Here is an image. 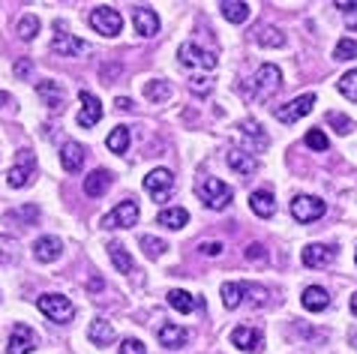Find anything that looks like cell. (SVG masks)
I'll return each instance as SVG.
<instances>
[{
	"label": "cell",
	"mask_w": 357,
	"mask_h": 354,
	"mask_svg": "<svg viewBox=\"0 0 357 354\" xmlns=\"http://www.w3.org/2000/svg\"><path fill=\"white\" fill-rule=\"evenodd\" d=\"M195 192L211 210H225L228 204H231V186L222 183L220 177H204V180H198Z\"/></svg>",
	"instance_id": "6da1fadb"
},
{
	"label": "cell",
	"mask_w": 357,
	"mask_h": 354,
	"mask_svg": "<svg viewBox=\"0 0 357 354\" xmlns=\"http://www.w3.org/2000/svg\"><path fill=\"white\" fill-rule=\"evenodd\" d=\"M36 307L45 318H52L57 324H66V321L75 318V303L69 298H63V294H39Z\"/></svg>",
	"instance_id": "7a4b0ae2"
},
{
	"label": "cell",
	"mask_w": 357,
	"mask_h": 354,
	"mask_svg": "<svg viewBox=\"0 0 357 354\" xmlns=\"http://www.w3.org/2000/svg\"><path fill=\"white\" fill-rule=\"evenodd\" d=\"M138 222V204L132 199H126L121 204H114L112 210H108L102 220H99V229L105 231H114V229H132Z\"/></svg>",
	"instance_id": "3957f363"
},
{
	"label": "cell",
	"mask_w": 357,
	"mask_h": 354,
	"mask_svg": "<svg viewBox=\"0 0 357 354\" xmlns=\"http://www.w3.org/2000/svg\"><path fill=\"white\" fill-rule=\"evenodd\" d=\"M177 61H181L186 70H216V63H220L213 52H204V48L195 43H183L177 48Z\"/></svg>",
	"instance_id": "277c9868"
},
{
	"label": "cell",
	"mask_w": 357,
	"mask_h": 354,
	"mask_svg": "<svg viewBox=\"0 0 357 354\" xmlns=\"http://www.w3.org/2000/svg\"><path fill=\"white\" fill-rule=\"evenodd\" d=\"M144 190H147V195H151L156 204L168 201V199H172V192H174V174L168 169H153L151 174L144 177Z\"/></svg>",
	"instance_id": "5b68a950"
},
{
	"label": "cell",
	"mask_w": 357,
	"mask_h": 354,
	"mask_svg": "<svg viewBox=\"0 0 357 354\" xmlns=\"http://www.w3.org/2000/svg\"><path fill=\"white\" fill-rule=\"evenodd\" d=\"M33 171H36V160L31 151H18L15 156V165L6 171V183L13 186V190H22V186H27L33 180Z\"/></svg>",
	"instance_id": "8992f818"
},
{
	"label": "cell",
	"mask_w": 357,
	"mask_h": 354,
	"mask_svg": "<svg viewBox=\"0 0 357 354\" xmlns=\"http://www.w3.org/2000/svg\"><path fill=\"white\" fill-rule=\"evenodd\" d=\"M91 27L102 36H117L123 31V15L114 6H96L91 13Z\"/></svg>",
	"instance_id": "52a82bcc"
},
{
	"label": "cell",
	"mask_w": 357,
	"mask_h": 354,
	"mask_svg": "<svg viewBox=\"0 0 357 354\" xmlns=\"http://www.w3.org/2000/svg\"><path fill=\"white\" fill-rule=\"evenodd\" d=\"M280 84H282L280 66L264 63V66H259V72H255V78H252V91H246V96H271L273 91H280Z\"/></svg>",
	"instance_id": "ba28073f"
},
{
	"label": "cell",
	"mask_w": 357,
	"mask_h": 354,
	"mask_svg": "<svg viewBox=\"0 0 357 354\" xmlns=\"http://www.w3.org/2000/svg\"><path fill=\"white\" fill-rule=\"evenodd\" d=\"M324 213H327V204L321 199H315V195H297L291 201V216L297 222H315Z\"/></svg>",
	"instance_id": "9c48e42d"
},
{
	"label": "cell",
	"mask_w": 357,
	"mask_h": 354,
	"mask_svg": "<svg viewBox=\"0 0 357 354\" xmlns=\"http://www.w3.org/2000/svg\"><path fill=\"white\" fill-rule=\"evenodd\" d=\"M312 105H315V93H303V96H297V100H291L289 105H280L273 114H276V121H282V123H294L310 114Z\"/></svg>",
	"instance_id": "30bf717a"
},
{
	"label": "cell",
	"mask_w": 357,
	"mask_h": 354,
	"mask_svg": "<svg viewBox=\"0 0 357 354\" xmlns=\"http://www.w3.org/2000/svg\"><path fill=\"white\" fill-rule=\"evenodd\" d=\"M241 135H243V144H246V153H264L267 151V144H271V139H267V132L261 130V123L259 121H243L241 126Z\"/></svg>",
	"instance_id": "8fae6325"
},
{
	"label": "cell",
	"mask_w": 357,
	"mask_h": 354,
	"mask_svg": "<svg viewBox=\"0 0 357 354\" xmlns=\"http://www.w3.org/2000/svg\"><path fill=\"white\" fill-rule=\"evenodd\" d=\"M78 102H82V111H78V126H82V130H91V126L102 121V102H99L91 91L78 93Z\"/></svg>",
	"instance_id": "7c38bea8"
},
{
	"label": "cell",
	"mask_w": 357,
	"mask_h": 354,
	"mask_svg": "<svg viewBox=\"0 0 357 354\" xmlns=\"http://www.w3.org/2000/svg\"><path fill=\"white\" fill-rule=\"evenodd\" d=\"M84 52H91V45L73 33H57L52 39V54H57V57H75V54H84Z\"/></svg>",
	"instance_id": "4fadbf2b"
},
{
	"label": "cell",
	"mask_w": 357,
	"mask_h": 354,
	"mask_svg": "<svg viewBox=\"0 0 357 354\" xmlns=\"http://www.w3.org/2000/svg\"><path fill=\"white\" fill-rule=\"evenodd\" d=\"M36 346V337L31 328L24 324H15L13 333H9V342H6V354H31Z\"/></svg>",
	"instance_id": "5bb4252c"
},
{
	"label": "cell",
	"mask_w": 357,
	"mask_h": 354,
	"mask_svg": "<svg viewBox=\"0 0 357 354\" xmlns=\"http://www.w3.org/2000/svg\"><path fill=\"white\" fill-rule=\"evenodd\" d=\"M132 24L138 36H156L160 31V15L151 6H132Z\"/></svg>",
	"instance_id": "9a60e30c"
},
{
	"label": "cell",
	"mask_w": 357,
	"mask_h": 354,
	"mask_svg": "<svg viewBox=\"0 0 357 354\" xmlns=\"http://www.w3.org/2000/svg\"><path fill=\"white\" fill-rule=\"evenodd\" d=\"M231 346H237L241 351L259 354L261 346H264V337H261V330H255V328H234L231 330Z\"/></svg>",
	"instance_id": "2e32d148"
},
{
	"label": "cell",
	"mask_w": 357,
	"mask_h": 354,
	"mask_svg": "<svg viewBox=\"0 0 357 354\" xmlns=\"http://www.w3.org/2000/svg\"><path fill=\"white\" fill-rule=\"evenodd\" d=\"M301 259L306 268H327V264L336 259V249L327 247V243H310V247H303Z\"/></svg>",
	"instance_id": "e0dca14e"
},
{
	"label": "cell",
	"mask_w": 357,
	"mask_h": 354,
	"mask_svg": "<svg viewBox=\"0 0 357 354\" xmlns=\"http://www.w3.org/2000/svg\"><path fill=\"white\" fill-rule=\"evenodd\" d=\"M61 252H63V243H61V238H52V234H45V238H39L33 243V259L39 264L57 261V259H61Z\"/></svg>",
	"instance_id": "ac0fdd59"
},
{
	"label": "cell",
	"mask_w": 357,
	"mask_h": 354,
	"mask_svg": "<svg viewBox=\"0 0 357 354\" xmlns=\"http://www.w3.org/2000/svg\"><path fill=\"white\" fill-rule=\"evenodd\" d=\"M36 93H39V100H43L48 108H54V111H61L63 102H66V93H63V87L52 82V78H45V82H36Z\"/></svg>",
	"instance_id": "d6986e66"
},
{
	"label": "cell",
	"mask_w": 357,
	"mask_h": 354,
	"mask_svg": "<svg viewBox=\"0 0 357 354\" xmlns=\"http://www.w3.org/2000/svg\"><path fill=\"white\" fill-rule=\"evenodd\" d=\"M114 180V174L108 171V169H96L84 177V192L91 195V199H99V195H105L108 192V186H112Z\"/></svg>",
	"instance_id": "ffe728a7"
},
{
	"label": "cell",
	"mask_w": 357,
	"mask_h": 354,
	"mask_svg": "<svg viewBox=\"0 0 357 354\" xmlns=\"http://www.w3.org/2000/svg\"><path fill=\"white\" fill-rule=\"evenodd\" d=\"M250 208L255 216H261V220H271L276 213V201H273V192L271 190H255L250 195Z\"/></svg>",
	"instance_id": "44dd1931"
},
{
	"label": "cell",
	"mask_w": 357,
	"mask_h": 354,
	"mask_svg": "<svg viewBox=\"0 0 357 354\" xmlns=\"http://www.w3.org/2000/svg\"><path fill=\"white\" fill-rule=\"evenodd\" d=\"M168 307L177 309L181 316H190V312H192L195 307H202V300H198L195 294L183 291V288H172V291H168Z\"/></svg>",
	"instance_id": "7402d4cb"
},
{
	"label": "cell",
	"mask_w": 357,
	"mask_h": 354,
	"mask_svg": "<svg viewBox=\"0 0 357 354\" xmlns=\"http://www.w3.org/2000/svg\"><path fill=\"white\" fill-rule=\"evenodd\" d=\"M301 303H303V309H310V312H321L331 307V294H327L321 285H310V288H303Z\"/></svg>",
	"instance_id": "603a6c76"
},
{
	"label": "cell",
	"mask_w": 357,
	"mask_h": 354,
	"mask_svg": "<svg viewBox=\"0 0 357 354\" xmlns=\"http://www.w3.org/2000/svg\"><path fill=\"white\" fill-rule=\"evenodd\" d=\"M61 162H63V169H66L69 174L82 171V165H84V147L75 144V141H66V144L61 147Z\"/></svg>",
	"instance_id": "cb8c5ba5"
},
{
	"label": "cell",
	"mask_w": 357,
	"mask_h": 354,
	"mask_svg": "<svg viewBox=\"0 0 357 354\" xmlns=\"http://www.w3.org/2000/svg\"><path fill=\"white\" fill-rule=\"evenodd\" d=\"M186 339H190V330L181 324H162L160 328V342L165 348H183Z\"/></svg>",
	"instance_id": "d4e9b609"
},
{
	"label": "cell",
	"mask_w": 357,
	"mask_h": 354,
	"mask_svg": "<svg viewBox=\"0 0 357 354\" xmlns=\"http://www.w3.org/2000/svg\"><path fill=\"white\" fill-rule=\"evenodd\" d=\"M228 165H231V169H234L237 174H243V177L255 174V169H259L255 156H250L246 151H237V147H231V151H228Z\"/></svg>",
	"instance_id": "484cf974"
},
{
	"label": "cell",
	"mask_w": 357,
	"mask_h": 354,
	"mask_svg": "<svg viewBox=\"0 0 357 354\" xmlns=\"http://www.w3.org/2000/svg\"><path fill=\"white\" fill-rule=\"evenodd\" d=\"M87 337H91V342L93 346H112L114 342V328L108 324L105 318H96V321H91V328H87Z\"/></svg>",
	"instance_id": "4316f807"
},
{
	"label": "cell",
	"mask_w": 357,
	"mask_h": 354,
	"mask_svg": "<svg viewBox=\"0 0 357 354\" xmlns=\"http://www.w3.org/2000/svg\"><path fill=\"white\" fill-rule=\"evenodd\" d=\"M220 13H222L231 24H243L246 18H250V3H243V0H222V3H220Z\"/></svg>",
	"instance_id": "83f0119b"
},
{
	"label": "cell",
	"mask_w": 357,
	"mask_h": 354,
	"mask_svg": "<svg viewBox=\"0 0 357 354\" xmlns=\"http://www.w3.org/2000/svg\"><path fill=\"white\" fill-rule=\"evenodd\" d=\"M144 100L147 102H165V100H172V84L162 82V78H153V82H147L144 84Z\"/></svg>",
	"instance_id": "f1b7e54d"
},
{
	"label": "cell",
	"mask_w": 357,
	"mask_h": 354,
	"mask_svg": "<svg viewBox=\"0 0 357 354\" xmlns=\"http://www.w3.org/2000/svg\"><path fill=\"white\" fill-rule=\"evenodd\" d=\"M156 222L177 231V229H183V225L190 222V213H186L183 208H165V210H160V216H156Z\"/></svg>",
	"instance_id": "f546056e"
},
{
	"label": "cell",
	"mask_w": 357,
	"mask_h": 354,
	"mask_svg": "<svg viewBox=\"0 0 357 354\" xmlns=\"http://www.w3.org/2000/svg\"><path fill=\"white\" fill-rule=\"evenodd\" d=\"M105 144L112 153H126L130 151V126H114V130L108 132Z\"/></svg>",
	"instance_id": "4dcf8cb0"
},
{
	"label": "cell",
	"mask_w": 357,
	"mask_h": 354,
	"mask_svg": "<svg viewBox=\"0 0 357 354\" xmlns=\"http://www.w3.org/2000/svg\"><path fill=\"white\" fill-rule=\"evenodd\" d=\"M108 255H112L114 268L121 270V273H130V270H132V255L126 252V247H123V243L112 240V243H108Z\"/></svg>",
	"instance_id": "1f68e13d"
},
{
	"label": "cell",
	"mask_w": 357,
	"mask_h": 354,
	"mask_svg": "<svg viewBox=\"0 0 357 354\" xmlns=\"http://www.w3.org/2000/svg\"><path fill=\"white\" fill-rule=\"evenodd\" d=\"M222 303L225 309H237L243 303V282H225L222 285Z\"/></svg>",
	"instance_id": "d6a6232c"
},
{
	"label": "cell",
	"mask_w": 357,
	"mask_h": 354,
	"mask_svg": "<svg viewBox=\"0 0 357 354\" xmlns=\"http://www.w3.org/2000/svg\"><path fill=\"white\" fill-rule=\"evenodd\" d=\"M255 43L264 45V48H282L285 45V36L276 31V27H261V31L255 33Z\"/></svg>",
	"instance_id": "836d02e7"
},
{
	"label": "cell",
	"mask_w": 357,
	"mask_h": 354,
	"mask_svg": "<svg viewBox=\"0 0 357 354\" xmlns=\"http://www.w3.org/2000/svg\"><path fill=\"white\" fill-rule=\"evenodd\" d=\"M351 57H357V39L345 36V39H340V43H336V48H333V61H351Z\"/></svg>",
	"instance_id": "e575fe53"
},
{
	"label": "cell",
	"mask_w": 357,
	"mask_h": 354,
	"mask_svg": "<svg viewBox=\"0 0 357 354\" xmlns=\"http://www.w3.org/2000/svg\"><path fill=\"white\" fill-rule=\"evenodd\" d=\"M15 220H22L27 225H33L39 220V210L33 208V204H22V208H15V210H9L6 213V222H15Z\"/></svg>",
	"instance_id": "d590c367"
},
{
	"label": "cell",
	"mask_w": 357,
	"mask_h": 354,
	"mask_svg": "<svg viewBox=\"0 0 357 354\" xmlns=\"http://www.w3.org/2000/svg\"><path fill=\"white\" fill-rule=\"evenodd\" d=\"M142 249H144V255H151V259H162L165 255V249H168V243L165 240H160V238H151V234H144L142 240Z\"/></svg>",
	"instance_id": "8d00e7d4"
},
{
	"label": "cell",
	"mask_w": 357,
	"mask_h": 354,
	"mask_svg": "<svg viewBox=\"0 0 357 354\" xmlns=\"http://www.w3.org/2000/svg\"><path fill=\"white\" fill-rule=\"evenodd\" d=\"M340 93L345 96V100H351V102H357V70H351V72H345V75L340 78Z\"/></svg>",
	"instance_id": "74e56055"
},
{
	"label": "cell",
	"mask_w": 357,
	"mask_h": 354,
	"mask_svg": "<svg viewBox=\"0 0 357 354\" xmlns=\"http://www.w3.org/2000/svg\"><path fill=\"white\" fill-rule=\"evenodd\" d=\"M327 123H331L340 135H349V132L354 130V121H351V117H345V114H340V111H327Z\"/></svg>",
	"instance_id": "f35d334b"
},
{
	"label": "cell",
	"mask_w": 357,
	"mask_h": 354,
	"mask_svg": "<svg viewBox=\"0 0 357 354\" xmlns=\"http://www.w3.org/2000/svg\"><path fill=\"white\" fill-rule=\"evenodd\" d=\"M39 31V18L36 15H22L18 18V36L22 39H33Z\"/></svg>",
	"instance_id": "ab89813d"
},
{
	"label": "cell",
	"mask_w": 357,
	"mask_h": 354,
	"mask_svg": "<svg viewBox=\"0 0 357 354\" xmlns=\"http://www.w3.org/2000/svg\"><path fill=\"white\" fill-rule=\"evenodd\" d=\"M15 255H18V240L6 238V234H0V264L15 261Z\"/></svg>",
	"instance_id": "60d3db41"
},
{
	"label": "cell",
	"mask_w": 357,
	"mask_h": 354,
	"mask_svg": "<svg viewBox=\"0 0 357 354\" xmlns=\"http://www.w3.org/2000/svg\"><path fill=\"white\" fill-rule=\"evenodd\" d=\"M303 141H306V147H312V151H327V147H331V141H327V135L321 130H310Z\"/></svg>",
	"instance_id": "b9f144b4"
},
{
	"label": "cell",
	"mask_w": 357,
	"mask_h": 354,
	"mask_svg": "<svg viewBox=\"0 0 357 354\" xmlns=\"http://www.w3.org/2000/svg\"><path fill=\"white\" fill-rule=\"evenodd\" d=\"M117 354H147V348H144L142 339H123L121 348H117Z\"/></svg>",
	"instance_id": "7bdbcfd3"
},
{
	"label": "cell",
	"mask_w": 357,
	"mask_h": 354,
	"mask_svg": "<svg viewBox=\"0 0 357 354\" xmlns=\"http://www.w3.org/2000/svg\"><path fill=\"white\" fill-rule=\"evenodd\" d=\"M222 243L220 240H204V243H198V252L202 255H211V259H216V255H222Z\"/></svg>",
	"instance_id": "ee69618b"
},
{
	"label": "cell",
	"mask_w": 357,
	"mask_h": 354,
	"mask_svg": "<svg viewBox=\"0 0 357 354\" xmlns=\"http://www.w3.org/2000/svg\"><path fill=\"white\" fill-rule=\"evenodd\" d=\"M190 87H192V93H195V96H207V93H211V87H213V84H211V78H195V82H192Z\"/></svg>",
	"instance_id": "f6af8a7d"
},
{
	"label": "cell",
	"mask_w": 357,
	"mask_h": 354,
	"mask_svg": "<svg viewBox=\"0 0 357 354\" xmlns=\"http://www.w3.org/2000/svg\"><path fill=\"white\" fill-rule=\"evenodd\" d=\"M246 259H250V261H264L267 249L261 247V243H252V247H246Z\"/></svg>",
	"instance_id": "bcb514c9"
},
{
	"label": "cell",
	"mask_w": 357,
	"mask_h": 354,
	"mask_svg": "<svg viewBox=\"0 0 357 354\" xmlns=\"http://www.w3.org/2000/svg\"><path fill=\"white\" fill-rule=\"evenodd\" d=\"M31 72H33V63L27 61V57H18V61H15V75L18 78H27Z\"/></svg>",
	"instance_id": "7dc6e473"
},
{
	"label": "cell",
	"mask_w": 357,
	"mask_h": 354,
	"mask_svg": "<svg viewBox=\"0 0 357 354\" xmlns=\"http://www.w3.org/2000/svg\"><path fill=\"white\" fill-rule=\"evenodd\" d=\"M87 288H91V291H102V288H105V282L99 279V277H93L91 282H87Z\"/></svg>",
	"instance_id": "c3c4849f"
},
{
	"label": "cell",
	"mask_w": 357,
	"mask_h": 354,
	"mask_svg": "<svg viewBox=\"0 0 357 354\" xmlns=\"http://www.w3.org/2000/svg\"><path fill=\"white\" fill-rule=\"evenodd\" d=\"M117 108H121V111H130V108H135V105H132V100H126V96H121V100H117Z\"/></svg>",
	"instance_id": "681fc988"
},
{
	"label": "cell",
	"mask_w": 357,
	"mask_h": 354,
	"mask_svg": "<svg viewBox=\"0 0 357 354\" xmlns=\"http://www.w3.org/2000/svg\"><path fill=\"white\" fill-rule=\"evenodd\" d=\"M345 24H349L351 31H357V13H349V15H345Z\"/></svg>",
	"instance_id": "f907efd6"
},
{
	"label": "cell",
	"mask_w": 357,
	"mask_h": 354,
	"mask_svg": "<svg viewBox=\"0 0 357 354\" xmlns=\"http://www.w3.org/2000/svg\"><path fill=\"white\" fill-rule=\"evenodd\" d=\"M351 312H354V316H357V291L351 294Z\"/></svg>",
	"instance_id": "816d5d0a"
},
{
	"label": "cell",
	"mask_w": 357,
	"mask_h": 354,
	"mask_svg": "<svg viewBox=\"0 0 357 354\" xmlns=\"http://www.w3.org/2000/svg\"><path fill=\"white\" fill-rule=\"evenodd\" d=\"M349 339H351V346L357 348V330H351V337H349Z\"/></svg>",
	"instance_id": "f5cc1de1"
},
{
	"label": "cell",
	"mask_w": 357,
	"mask_h": 354,
	"mask_svg": "<svg viewBox=\"0 0 357 354\" xmlns=\"http://www.w3.org/2000/svg\"><path fill=\"white\" fill-rule=\"evenodd\" d=\"M3 100H6V93H3V91H0V102H3Z\"/></svg>",
	"instance_id": "db71d44e"
},
{
	"label": "cell",
	"mask_w": 357,
	"mask_h": 354,
	"mask_svg": "<svg viewBox=\"0 0 357 354\" xmlns=\"http://www.w3.org/2000/svg\"><path fill=\"white\" fill-rule=\"evenodd\" d=\"M354 264H357V249H354Z\"/></svg>",
	"instance_id": "11a10c76"
}]
</instances>
